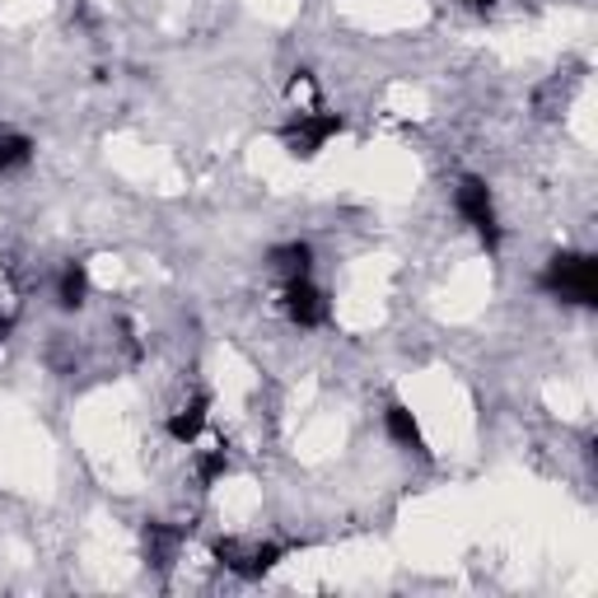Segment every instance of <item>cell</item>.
Returning <instances> with one entry per match:
<instances>
[{"instance_id":"obj_7","label":"cell","mask_w":598,"mask_h":598,"mask_svg":"<svg viewBox=\"0 0 598 598\" xmlns=\"http://www.w3.org/2000/svg\"><path fill=\"white\" fill-rule=\"evenodd\" d=\"M206 407H211V397H206V393H196V397H192V407H183L179 416H169V435L179 439V445H192V439L202 435V426H206Z\"/></svg>"},{"instance_id":"obj_10","label":"cell","mask_w":598,"mask_h":598,"mask_svg":"<svg viewBox=\"0 0 598 598\" xmlns=\"http://www.w3.org/2000/svg\"><path fill=\"white\" fill-rule=\"evenodd\" d=\"M33 160V141L19 131H0V173H14Z\"/></svg>"},{"instance_id":"obj_9","label":"cell","mask_w":598,"mask_h":598,"mask_svg":"<svg viewBox=\"0 0 598 598\" xmlns=\"http://www.w3.org/2000/svg\"><path fill=\"white\" fill-rule=\"evenodd\" d=\"M384 426H388V435H393L403 449L426 454V445H420V430H416V420H412V412H407L403 403H393V407L384 412Z\"/></svg>"},{"instance_id":"obj_12","label":"cell","mask_w":598,"mask_h":598,"mask_svg":"<svg viewBox=\"0 0 598 598\" xmlns=\"http://www.w3.org/2000/svg\"><path fill=\"white\" fill-rule=\"evenodd\" d=\"M230 468V458H225V449H211V454H202V463H196V477H202L206 486L220 477V473H225Z\"/></svg>"},{"instance_id":"obj_3","label":"cell","mask_w":598,"mask_h":598,"mask_svg":"<svg viewBox=\"0 0 598 598\" xmlns=\"http://www.w3.org/2000/svg\"><path fill=\"white\" fill-rule=\"evenodd\" d=\"M337 131H342L337 113H300L285 126V145H291V154H300V160H308V154H318L323 141H332Z\"/></svg>"},{"instance_id":"obj_4","label":"cell","mask_w":598,"mask_h":598,"mask_svg":"<svg viewBox=\"0 0 598 598\" xmlns=\"http://www.w3.org/2000/svg\"><path fill=\"white\" fill-rule=\"evenodd\" d=\"M215 557L225 561L234 575H249V580H257V575H267L281 557H285V547H276V543H262V547H243V543H234V538H225V543H215Z\"/></svg>"},{"instance_id":"obj_2","label":"cell","mask_w":598,"mask_h":598,"mask_svg":"<svg viewBox=\"0 0 598 598\" xmlns=\"http://www.w3.org/2000/svg\"><path fill=\"white\" fill-rule=\"evenodd\" d=\"M454 202H458V215L477 230V239L486 243V249H500V225H496L491 187H486L482 179H463V183H458V192H454Z\"/></svg>"},{"instance_id":"obj_11","label":"cell","mask_w":598,"mask_h":598,"mask_svg":"<svg viewBox=\"0 0 598 598\" xmlns=\"http://www.w3.org/2000/svg\"><path fill=\"white\" fill-rule=\"evenodd\" d=\"M84 295H90V272H84V262H71V267L61 272V304L65 308H80Z\"/></svg>"},{"instance_id":"obj_8","label":"cell","mask_w":598,"mask_h":598,"mask_svg":"<svg viewBox=\"0 0 598 598\" xmlns=\"http://www.w3.org/2000/svg\"><path fill=\"white\" fill-rule=\"evenodd\" d=\"M272 267L285 281L308 276V267H314V253H308V243H276V249H272Z\"/></svg>"},{"instance_id":"obj_13","label":"cell","mask_w":598,"mask_h":598,"mask_svg":"<svg viewBox=\"0 0 598 598\" xmlns=\"http://www.w3.org/2000/svg\"><path fill=\"white\" fill-rule=\"evenodd\" d=\"M477 6H491V0H477Z\"/></svg>"},{"instance_id":"obj_6","label":"cell","mask_w":598,"mask_h":598,"mask_svg":"<svg viewBox=\"0 0 598 598\" xmlns=\"http://www.w3.org/2000/svg\"><path fill=\"white\" fill-rule=\"evenodd\" d=\"M183 543V528H169V524H145V557L150 566L169 570L173 566V551Z\"/></svg>"},{"instance_id":"obj_5","label":"cell","mask_w":598,"mask_h":598,"mask_svg":"<svg viewBox=\"0 0 598 598\" xmlns=\"http://www.w3.org/2000/svg\"><path fill=\"white\" fill-rule=\"evenodd\" d=\"M285 314L300 327H318V323H327V300L308 276H295V281H285Z\"/></svg>"},{"instance_id":"obj_1","label":"cell","mask_w":598,"mask_h":598,"mask_svg":"<svg viewBox=\"0 0 598 598\" xmlns=\"http://www.w3.org/2000/svg\"><path fill=\"white\" fill-rule=\"evenodd\" d=\"M543 291L566 304L594 308L598 304V262L589 253H557L543 272Z\"/></svg>"}]
</instances>
